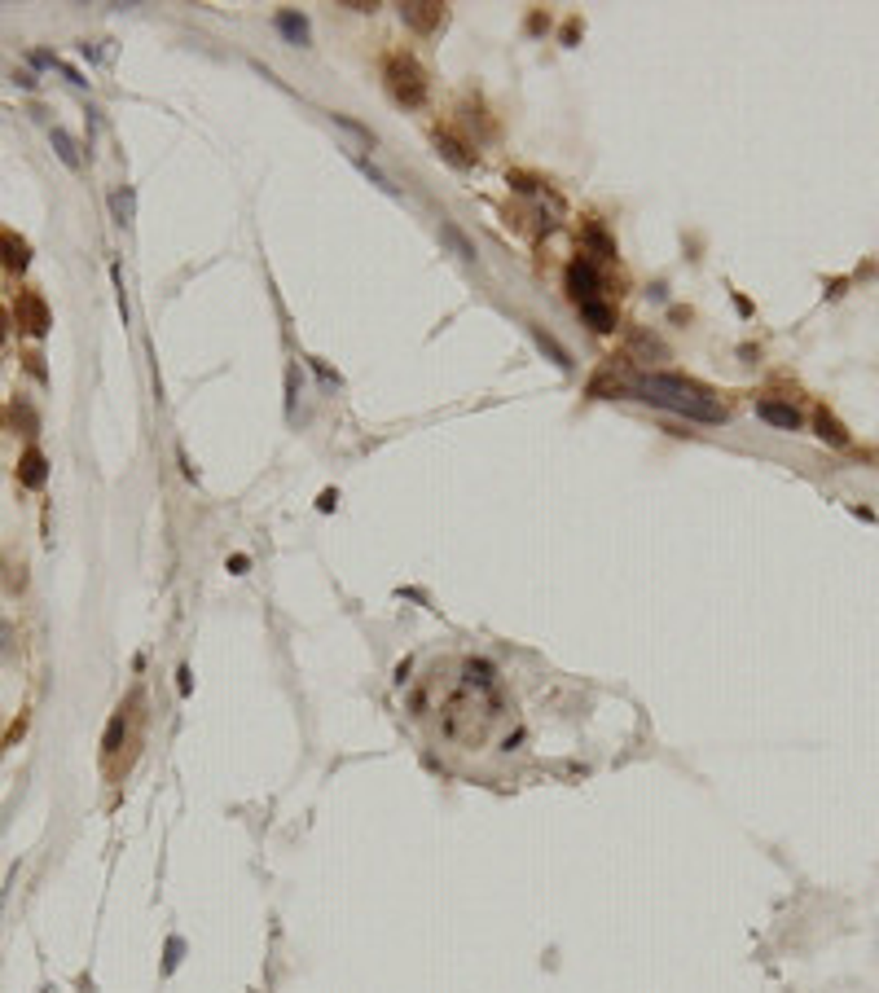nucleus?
<instances>
[{"label":"nucleus","mask_w":879,"mask_h":993,"mask_svg":"<svg viewBox=\"0 0 879 993\" xmlns=\"http://www.w3.org/2000/svg\"><path fill=\"white\" fill-rule=\"evenodd\" d=\"M27 259H31V247H27L18 234L0 229V264H4L9 273H22V268H27Z\"/></svg>","instance_id":"nucleus-7"},{"label":"nucleus","mask_w":879,"mask_h":993,"mask_svg":"<svg viewBox=\"0 0 879 993\" xmlns=\"http://www.w3.org/2000/svg\"><path fill=\"white\" fill-rule=\"evenodd\" d=\"M576 308H581V317L590 321V330H598V335L616 330V312H612L603 299H590V304H576Z\"/></svg>","instance_id":"nucleus-9"},{"label":"nucleus","mask_w":879,"mask_h":993,"mask_svg":"<svg viewBox=\"0 0 879 993\" xmlns=\"http://www.w3.org/2000/svg\"><path fill=\"white\" fill-rule=\"evenodd\" d=\"M400 18H405L409 27H418V31H436V27H444V4H431V0H405V4H400Z\"/></svg>","instance_id":"nucleus-5"},{"label":"nucleus","mask_w":879,"mask_h":993,"mask_svg":"<svg viewBox=\"0 0 879 993\" xmlns=\"http://www.w3.org/2000/svg\"><path fill=\"white\" fill-rule=\"evenodd\" d=\"M818 435H822V440H831L836 449H844V444H849V431H844L831 413H818Z\"/></svg>","instance_id":"nucleus-11"},{"label":"nucleus","mask_w":879,"mask_h":993,"mask_svg":"<svg viewBox=\"0 0 879 993\" xmlns=\"http://www.w3.org/2000/svg\"><path fill=\"white\" fill-rule=\"evenodd\" d=\"M13 317H18V330H27L31 339H40V335H49V326H53V317H49V304L35 295V290H22L18 295V304H13Z\"/></svg>","instance_id":"nucleus-3"},{"label":"nucleus","mask_w":879,"mask_h":993,"mask_svg":"<svg viewBox=\"0 0 879 993\" xmlns=\"http://www.w3.org/2000/svg\"><path fill=\"white\" fill-rule=\"evenodd\" d=\"M387 89L400 106H422L427 102V75L409 53H391L387 58Z\"/></svg>","instance_id":"nucleus-2"},{"label":"nucleus","mask_w":879,"mask_h":993,"mask_svg":"<svg viewBox=\"0 0 879 993\" xmlns=\"http://www.w3.org/2000/svg\"><path fill=\"white\" fill-rule=\"evenodd\" d=\"M111 207H115V220H120V225H127V220H132V194H124V189H120V194L111 198Z\"/></svg>","instance_id":"nucleus-16"},{"label":"nucleus","mask_w":879,"mask_h":993,"mask_svg":"<svg viewBox=\"0 0 879 993\" xmlns=\"http://www.w3.org/2000/svg\"><path fill=\"white\" fill-rule=\"evenodd\" d=\"M53 150L62 154V163H66V167H80V150H75V141H71L62 127H53Z\"/></svg>","instance_id":"nucleus-12"},{"label":"nucleus","mask_w":879,"mask_h":993,"mask_svg":"<svg viewBox=\"0 0 879 993\" xmlns=\"http://www.w3.org/2000/svg\"><path fill=\"white\" fill-rule=\"evenodd\" d=\"M13 422H22L27 431H35V413H31L27 404H13Z\"/></svg>","instance_id":"nucleus-17"},{"label":"nucleus","mask_w":879,"mask_h":993,"mask_svg":"<svg viewBox=\"0 0 879 993\" xmlns=\"http://www.w3.org/2000/svg\"><path fill=\"white\" fill-rule=\"evenodd\" d=\"M440 150H444V158H449V163H458V167H466V163H471V154H462V145H458L453 136H440Z\"/></svg>","instance_id":"nucleus-15"},{"label":"nucleus","mask_w":879,"mask_h":993,"mask_svg":"<svg viewBox=\"0 0 879 993\" xmlns=\"http://www.w3.org/2000/svg\"><path fill=\"white\" fill-rule=\"evenodd\" d=\"M585 242L598 250L603 259H616V242H612V238H607V234H603L598 225H585Z\"/></svg>","instance_id":"nucleus-13"},{"label":"nucleus","mask_w":879,"mask_h":993,"mask_svg":"<svg viewBox=\"0 0 879 993\" xmlns=\"http://www.w3.org/2000/svg\"><path fill=\"white\" fill-rule=\"evenodd\" d=\"M124 730H127V712L120 708V712L111 717V730H106V747H102L106 756H115V751H120V739H124Z\"/></svg>","instance_id":"nucleus-14"},{"label":"nucleus","mask_w":879,"mask_h":993,"mask_svg":"<svg viewBox=\"0 0 879 993\" xmlns=\"http://www.w3.org/2000/svg\"><path fill=\"white\" fill-rule=\"evenodd\" d=\"M633 391H637V400H646L655 409H668V413H682L690 422H708V427L726 422V404L713 400L699 382H686L677 373H642V378H633Z\"/></svg>","instance_id":"nucleus-1"},{"label":"nucleus","mask_w":879,"mask_h":993,"mask_svg":"<svg viewBox=\"0 0 879 993\" xmlns=\"http://www.w3.org/2000/svg\"><path fill=\"white\" fill-rule=\"evenodd\" d=\"M567 290H572L576 304L598 299V268H594L590 259H572V264H567Z\"/></svg>","instance_id":"nucleus-4"},{"label":"nucleus","mask_w":879,"mask_h":993,"mask_svg":"<svg viewBox=\"0 0 879 993\" xmlns=\"http://www.w3.org/2000/svg\"><path fill=\"white\" fill-rule=\"evenodd\" d=\"M756 413H760L769 427H783V431H796V427H800V409H796V404H783V400H760Z\"/></svg>","instance_id":"nucleus-6"},{"label":"nucleus","mask_w":879,"mask_h":993,"mask_svg":"<svg viewBox=\"0 0 879 993\" xmlns=\"http://www.w3.org/2000/svg\"><path fill=\"white\" fill-rule=\"evenodd\" d=\"M44 475H49L44 453H40V449H27V453H22V462H18V480H22L27 489H40V484H44Z\"/></svg>","instance_id":"nucleus-8"},{"label":"nucleus","mask_w":879,"mask_h":993,"mask_svg":"<svg viewBox=\"0 0 879 993\" xmlns=\"http://www.w3.org/2000/svg\"><path fill=\"white\" fill-rule=\"evenodd\" d=\"M0 343H4V326H0Z\"/></svg>","instance_id":"nucleus-18"},{"label":"nucleus","mask_w":879,"mask_h":993,"mask_svg":"<svg viewBox=\"0 0 879 993\" xmlns=\"http://www.w3.org/2000/svg\"><path fill=\"white\" fill-rule=\"evenodd\" d=\"M277 31H281L290 44H308V18L295 13V9H281V13H277Z\"/></svg>","instance_id":"nucleus-10"}]
</instances>
